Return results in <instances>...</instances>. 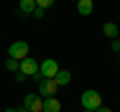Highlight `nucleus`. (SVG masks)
I'll use <instances>...</instances> for the list:
<instances>
[{
    "mask_svg": "<svg viewBox=\"0 0 120 112\" xmlns=\"http://www.w3.org/2000/svg\"><path fill=\"white\" fill-rule=\"evenodd\" d=\"M80 104L84 106V110L94 112V110H98V108L102 106V96L96 90H84L82 96H80Z\"/></svg>",
    "mask_w": 120,
    "mask_h": 112,
    "instance_id": "1",
    "label": "nucleus"
},
{
    "mask_svg": "<svg viewBox=\"0 0 120 112\" xmlns=\"http://www.w3.org/2000/svg\"><path fill=\"white\" fill-rule=\"evenodd\" d=\"M28 50H30L28 42H24V40H16V42L10 44L8 56H10V58H14V60H24L26 56H28Z\"/></svg>",
    "mask_w": 120,
    "mask_h": 112,
    "instance_id": "2",
    "label": "nucleus"
},
{
    "mask_svg": "<svg viewBox=\"0 0 120 112\" xmlns=\"http://www.w3.org/2000/svg\"><path fill=\"white\" fill-rule=\"evenodd\" d=\"M40 74H42L44 78H54L56 74H58V70H60V66H58V62L54 60V58H46L44 62H40Z\"/></svg>",
    "mask_w": 120,
    "mask_h": 112,
    "instance_id": "3",
    "label": "nucleus"
},
{
    "mask_svg": "<svg viewBox=\"0 0 120 112\" xmlns=\"http://www.w3.org/2000/svg\"><path fill=\"white\" fill-rule=\"evenodd\" d=\"M58 84H56V80L54 78H44L42 82L38 84V90H40V96H54L56 92H58Z\"/></svg>",
    "mask_w": 120,
    "mask_h": 112,
    "instance_id": "4",
    "label": "nucleus"
},
{
    "mask_svg": "<svg viewBox=\"0 0 120 112\" xmlns=\"http://www.w3.org/2000/svg\"><path fill=\"white\" fill-rule=\"evenodd\" d=\"M40 68V64L34 60V58H30V56H26L24 60H20V72L26 74V76H32V74H36Z\"/></svg>",
    "mask_w": 120,
    "mask_h": 112,
    "instance_id": "5",
    "label": "nucleus"
},
{
    "mask_svg": "<svg viewBox=\"0 0 120 112\" xmlns=\"http://www.w3.org/2000/svg\"><path fill=\"white\" fill-rule=\"evenodd\" d=\"M24 108L30 112H42V100L36 94H26L24 96Z\"/></svg>",
    "mask_w": 120,
    "mask_h": 112,
    "instance_id": "6",
    "label": "nucleus"
},
{
    "mask_svg": "<svg viewBox=\"0 0 120 112\" xmlns=\"http://www.w3.org/2000/svg\"><path fill=\"white\" fill-rule=\"evenodd\" d=\"M60 108H62V104L54 96H48L42 100V112H60Z\"/></svg>",
    "mask_w": 120,
    "mask_h": 112,
    "instance_id": "7",
    "label": "nucleus"
},
{
    "mask_svg": "<svg viewBox=\"0 0 120 112\" xmlns=\"http://www.w3.org/2000/svg\"><path fill=\"white\" fill-rule=\"evenodd\" d=\"M76 10H78L80 16H90V14L94 12V4H92V0H78Z\"/></svg>",
    "mask_w": 120,
    "mask_h": 112,
    "instance_id": "8",
    "label": "nucleus"
},
{
    "mask_svg": "<svg viewBox=\"0 0 120 112\" xmlns=\"http://www.w3.org/2000/svg\"><path fill=\"white\" fill-rule=\"evenodd\" d=\"M54 80H56V84H58V86H68L70 80H72V74H70L68 70H62V68H60L58 74L54 76Z\"/></svg>",
    "mask_w": 120,
    "mask_h": 112,
    "instance_id": "9",
    "label": "nucleus"
},
{
    "mask_svg": "<svg viewBox=\"0 0 120 112\" xmlns=\"http://www.w3.org/2000/svg\"><path fill=\"white\" fill-rule=\"evenodd\" d=\"M102 32L108 36V38L116 40V36H118V26H116V22H106L104 28H102Z\"/></svg>",
    "mask_w": 120,
    "mask_h": 112,
    "instance_id": "10",
    "label": "nucleus"
},
{
    "mask_svg": "<svg viewBox=\"0 0 120 112\" xmlns=\"http://www.w3.org/2000/svg\"><path fill=\"white\" fill-rule=\"evenodd\" d=\"M36 8V2L34 0H20V12L22 14H32Z\"/></svg>",
    "mask_w": 120,
    "mask_h": 112,
    "instance_id": "11",
    "label": "nucleus"
},
{
    "mask_svg": "<svg viewBox=\"0 0 120 112\" xmlns=\"http://www.w3.org/2000/svg\"><path fill=\"white\" fill-rule=\"evenodd\" d=\"M4 64H6V70H10V72H18V70H20V60H14L10 56H8V60H6Z\"/></svg>",
    "mask_w": 120,
    "mask_h": 112,
    "instance_id": "12",
    "label": "nucleus"
},
{
    "mask_svg": "<svg viewBox=\"0 0 120 112\" xmlns=\"http://www.w3.org/2000/svg\"><path fill=\"white\" fill-rule=\"evenodd\" d=\"M34 2H36V6H38V8H44V10L50 8V6L54 4V0H34Z\"/></svg>",
    "mask_w": 120,
    "mask_h": 112,
    "instance_id": "13",
    "label": "nucleus"
},
{
    "mask_svg": "<svg viewBox=\"0 0 120 112\" xmlns=\"http://www.w3.org/2000/svg\"><path fill=\"white\" fill-rule=\"evenodd\" d=\"M32 14H34V18H38V20H40V18H44V8H38V6H36Z\"/></svg>",
    "mask_w": 120,
    "mask_h": 112,
    "instance_id": "14",
    "label": "nucleus"
},
{
    "mask_svg": "<svg viewBox=\"0 0 120 112\" xmlns=\"http://www.w3.org/2000/svg\"><path fill=\"white\" fill-rule=\"evenodd\" d=\"M32 80H34V82H38V84H40V82L44 80V76H42V74H40V70H38V72H36V74H32Z\"/></svg>",
    "mask_w": 120,
    "mask_h": 112,
    "instance_id": "15",
    "label": "nucleus"
},
{
    "mask_svg": "<svg viewBox=\"0 0 120 112\" xmlns=\"http://www.w3.org/2000/svg\"><path fill=\"white\" fill-rule=\"evenodd\" d=\"M14 74H16V76H14V78H16V82H24V80H26V74H22L20 70H18V72H14Z\"/></svg>",
    "mask_w": 120,
    "mask_h": 112,
    "instance_id": "16",
    "label": "nucleus"
},
{
    "mask_svg": "<svg viewBox=\"0 0 120 112\" xmlns=\"http://www.w3.org/2000/svg\"><path fill=\"white\" fill-rule=\"evenodd\" d=\"M110 48H112V52H120V46H118V40H112Z\"/></svg>",
    "mask_w": 120,
    "mask_h": 112,
    "instance_id": "17",
    "label": "nucleus"
},
{
    "mask_svg": "<svg viewBox=\"0 0 120 112\" xmlns=\"http://www.w3.org/2000/svg\"><path fill=\"white\" fill-rule=\"evenodd\" d=\"M94 112H112V110H110V108H106V106H100L98 110H94Z\"/></svg>",
    "mask_w": 120,
    "mask_h": 112,
    "instance_id": "18",
    "label": "nucleus"
},
{
    "mask_svg": "<svg viewBox=\"0 0 120 112\" xmlns=\"http://www.w3.org/2000/svg\"><path fill=\"white\" fill-rule=\"evenodd\" d=\"M16 112H30V110H26V108H24V106H22V108H18V110H16Z\"/></svg>",
    "mask_w": 120,
    "mask_h": 112,
    "instance_id": "19",
    "label": "nucleus"
},
{
    "mask_svg": "<svg viewBox=\"0 0 120 112\" xmlns=\"http://www.w3.org/2000/svg\"><path fill=\"white\" fill-rule=\"evenodd\" d=\"M4 112H16V110H14V108H6Z\"/></svg>",
    "mask_w": 120,
    "mask_h": 112,
    "instance_id": "20",
    "label": "nucleus"
},
{
    "mask_svg": "<svg viewBox=\"0 0 120 112\" xmlns=\"http://www.w3.org/2000/svg\"><path fill=\"white\" fill-rule=\"evenodd\" d=\"M118 46H120V40H118Z\"/></svg>",
    "mask_w": 120,
    "mask_h": 112,
    "instance_id": "21",
    "label": "nucleus"
},
{
    "mask_svg": "<svg viewBox=\"0 0 120 112\" xmlns=\"http://www.w3.org/2000/svg\"><path fill=\"white\" fill-rule=\"evenodd\" d=\"M84 112H90V110H84Z\"/></svg>",
    "mask_w": 120,
    "mask_h": 112,
    "instance_id": "22",
    "label": "nucleus"
},
{
    "mask_svg": "<svg viewBox=\"0 0 120 112\" xmlns=\"http://www.w3.org/2000/svg\"><path fill=\"white\" fill-rule=\"evenodd\" d=\"M76 2H78V0H76Z\"/></svg>",
    "mask_w": 120,
    "mask_h": 112,
    "instance_id": "23",
    "label": "nucleus"
}]
</instances>
